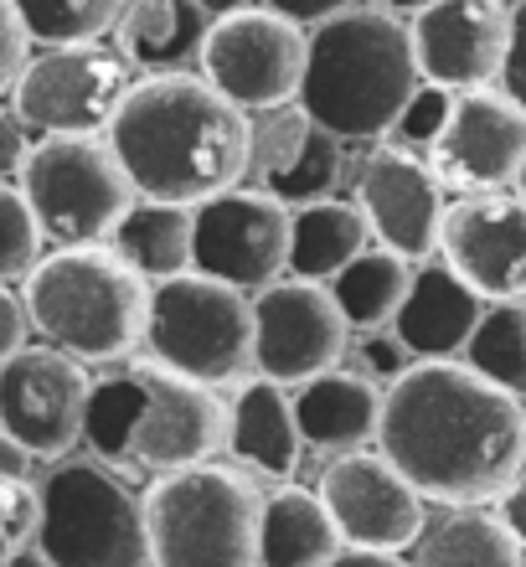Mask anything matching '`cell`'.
Instances as JSON below:
<instances>
[{"instance_id": "obj_1", "label": "cell", "mask_w": 526, "mask_h": 567, "mask_svg": "<svg viewBox=\"0 0 526 567\" xmlns=\"http://www.w3.org/2000/svg\"><path fill=\"white\" fill-rule=\"evenodd\" d=\"M377 449L429 506H491L526 470L522 398L470 361H413L382 388Z\"/></svg>"}, {"instance_id": "obj_2", "label": "cell", "mask_w": 526, "mask_h": 567, "mask_svg": "<svg viewBox=\"0 0 526 567\" xmlns=\"http://www.w3.org/2000/svg\"><path fill=\"white\" fill-rule=\"evenodd\" d=\"M104 135L140 196L196 207L248 176V114L196 68L135 78Z\"/></svg>"}, {"instance_id": "obj_3", "label": "cell", "mask_w": 526, "mask_h": 567, "mask_svg": "<svg viewBox=\"0 0 526 567\" xmlns=\"http://www.w3.org/2000/svg\"><path fill=\"white\" fill-rule=\"evenodd\" d=\"M423 83L413 31L388 6H347L310 27L300 104L320 130L351 140H382L403 114L408 93Z\"/></svg>"}, {"instance_id": "obj_4", "label": "cell", "mask_w": 526, "mask_h": 567, "mask_svg": "<svg viewBox=\"0 0 526 567\" xmlns=\"http://www.w3.org/2000/svg\"><path fill=\"white\" fill-rule=\"evenodd\" d=\"M21 299L31 330L89 367L130 361L145 346L151 279L130 269L109 243H68L42 254L21 279Z\"/></svg>"}, {"instance_id": "obj_5", "label": "cell", "mask_w": 526, "mask_h": 567, "mask_svg": "<svg viewBox=\"0 0 526 567\" xmlns=\"http://www.w3.org/2000/svg\"><path fill=\"white\" fill-rule=\"evenodd\" d=\"M264 491L243 464H181L145 491V537L161 567H258Z\"/></svg>"}, {"instance_id": "obj_6", "label": "cell", "mask_w": 526, "mask_h": 567, "mask_svg": "<svg viewBox=\"0 0 526 567\" xmlns=\"http://www.w3.org/2000/svg\"><path fill=\"white\" fill-rule=\"evenodd\" d=\"M145 351L207 388H238L254 372V295L202 269L151 284Z\"/></svg>"}, {"instance_id": "obj_7", "label": "cell", "mask_w": 526, "mask_h": 567, "mask_svg": "<svg viewBox=\"0 0 526 567\" xmlns=\"http://www.w3.org/2000/svg\"><path fill=\"white\" fill-rule=\"evenodd\" d=\"M37 557L47 567H145V501H140L114 464L89 454L68 460L42 480V532Z\"/></svg>"}, {"instance_id": "obj_8", "label": "cell", "mask_w": 526, "mask_h": 567, "mask_svg": "<svg viewBox=\"0 0 526 567\" xmlns=\"http://www.w3.org/2000/svg\"><path fill=\"white\" fill-rule=\"evenodd\" d=\"M16 181L52 248L109 243L140 196L109 135H37Z\"/></svg>"}, {"instance_id": "obj_9", "label": "cell", "mask_w": 526, "mask_h": 567, "mask_svg": "<svg viewBox=\"0 0 526 567\" xmlns=\"http://www.w3.org/2000/svg\"><path fill=\"white\" fill-rule=\"evenodd\" d=\"M130 83H135V62L120 47H42L11 83V104L31 135H104Z\"/></svg>"}, {"instance_id": "obj_10", "label": "cell", "mask_w": 526, "mask_h": 567, "mask_svg": "<svg viewBox=\"0 0 526 567\" xmlns=\"http://www.w3.org/2000/svg\"><path fill=\"white\" fill-rule=\"evenodd\" d=\"M341 526V553L336 563H357V557H398L413 553L423 522H429V501L413 491V480L382 454V449H341L331 454L326 475L316 485Z\"/></svg>"}, {"instance_id": "obj_11", "label": "cell", "mask_w": 526, "mask_h": 567, "mask_svg": "<svg viewBox=\"0 0 526 567\" xmlns=\"http://www.w3.org/2000/svg\"><path fill=\"white\" fill-rule=\"evenodd\" d=\"M305 52H310V31L254 0L243 11L212 16L196 73L238 109H258L279 104V99H300Z\"/></svg>"}, {"instance_id": "obj_12", "label": "cell", "mask_w": 526, "mask_h": 567, "mask_svg": "<svg viewBox=\"0 0 526 567\" xmlns=\"http://www.w3.org/2000/svg\"><path fill=\"white\" fill-rule=\"evenodd\" d=\"M351 351V320L326 279L279 274L254 289V372L300 388L316 372L341 367Z\"/></svg>"}, {"instance_id": "obj_13", "label": "cell", "mask_w": 526, "mask_h": 567, "mask_svg": "<svg viewBox=\"0 0 526 567\" xmlns=\"http://www.w3.org/2000/svg\"><path fill=\"white\" fill-rule=\"evenodd\" d=\"M89 392V361L47 341L16 346L0 361V429L16 433L37 460H62L83 444Z\"/></svg>"}, {"instance_id": "obj_14", "label": "cell", "mask_w": 526, "mask_h": 567, "mask_svg": "<svg viewBox=\"0 0 526 567\" xmlns=\"http://www.w3.org/2000/svg\"><path fill=\"white\" fill-rule=\"evenodd\" d=\"M289 223H295V207L285 196L238 181L196 202V269L254 295L289 274Z\"/></svg>"}, {"instance_id": "obj_15", "label": "cell", "mask_w": 526, "mask_h": 567, "mask_svg": "<svg viewBox=\"0 0 526 567\" xmlns=\"http://www.w3.org/2000/svg\"><path fill=\"white\" fill-rule=\"evenodd\" d=\"M439 258L485 299H526V196L516 186H491L450 202Z\"/></svg>"}, {"instance_id": "obj_16", "label": "cell", "mask_w": 526, "mask_h": 567, "mask_svg": "<svg viewBox=\"0 0 526 567\" xmlns=\"http://www.w3.org/2000/svg\"><path fill=\"white\" fill-rule=\"evenodd\" d=\"M223 388L181 377L161 361H145V403L130 433V464L140 470H181V464L217 460L227 449V403Z\"/></svg>"}, {"instance_id": "obj_17", "label": "cell", "mask_w": 526, "mask_h": 567, "mask_svg": "<svg viewBox=\"0 0 526 567\" xmlns=\"http://www.w3.org/2000/svg\"><path fill=\"white\" fill-rule=\"evenodd\" d=\"M526 161V109L496 83L460 89L444 135L429 145V165L454 192H491L512 186Z\"/></svg>"}, {"instance_id": "obj_18", "label": "cell", "mask_w": 526, "mask_h": 567, "mask_svg": "<svg viewBox=\"0 0 526 567\" xmlns=\"http://www.w3.org/2000/svg\"><path fill=\"white\" fill-rule=\"evenodd\" d=\"M444 192L450 186L439 181V171L408 145L372 150L357 171V202L372 223V243L413 258V264L439 254V227L450 207Z\"/></svg>"}, {"instance_id": "obj_19", "label": "cell", "mask_w": 526, "mask_h": 567, "mask_svg": "<svg viewBox=\"0 0 526 567\" xmlns=\"http://www.w3.org/2000/svg\"><path fill=\"white\" fill-rule=\"evenodd\" d=\"M506 27H512L506 0H429L423 11L408 16L419 73L454 93L485 89L501 78Z\"/></svg>"}, {"instance_id": "obj_20", "label": "cell", "mask_w": 526, "mask_h": 567, "mask_svg": "<svg viewBox=\"0 0 526 567\" xmlns=\"http://www.w3.org/2000/svg\"><path fill=\"white\" fill-rule=\"evenodd\" d=\"M485 305L491 299L434 254V258H423V264H413V284H408L403 305L392 315V330L403 336V346L419 361L460 357L465 341L475 336V326H481Z\"/></svg>"}, {"instance_id": "obj_21", "label": "cell", "mask_w": 526, "mask_h": 567, "mask_svg": "<svg viewBox=\"0 0 526 567\" xmlns=\"http://www.w3.org/2000/svg\"><path fill=\"white\" fill-rule=\"evenodd\" d=\"M227 454L258 480H295L305 460V433L285 382L264 372L254 382L243 377L227 403Z\"/></svg>"}, {"instance_id": "obj_22", "label": "cell", "mask_w": 526, "mask_h": 567, "mask_svg": "<svg viewBox=\"0 0 526 567\" xmlns=\"http://www.w3.org/2000/svg\"><path fill=\"white\" fill-rule=\"evenodd\" d=\"M295 419H300L305 449H367L377 444V423H382V382L367 372H316L310 382L295 388Z\"/></svg>"}, {"instance_id": "obj_23", "label": "cell", "mask_w": 526, "mask_h": 567, "mask_svg": "<svg viewBox=\"0 0 526 567\" xmlns=\"http://www.w3.org/2000/svg\"><path fill=\"white\" fill-rule=\"evenodd\" d=\"M212 16L196 0H124L109 42L135 62V73H181L202 62Z\"/></svg>"}, {"instance_id": "obj_24", "label": "cell", "mask_w": 526, "mask_h": 567, "mask_svg": "<svg viewBox=\"0 0 526 567\" xmlns=\"http://www.w3.org/2000/svg\"><path fill=\"white\" fill-rule=\"evenodd\" d=\"M347 542L336 526L326 495L295 480H279V491L264 495L258 516V567H320L336 563Z\"/></svg>"}, {"instance_id": "obj_25", "label": "cell", "mask_w": 526, "mask_h": 567, "mask_svg": "<svg viewBox=\"0 0 526 567\" xmlns=\"http://www.w3.org/2000/svg\"><path fill=\"white\" fill-rule=\"evenodd\" d=\"M109 248L151 284L176 279L196 269V207L166 202V196H135V207L120 217Z\"/></svg>"}, {"instance_id": "obj_26", "label": "cell", "mask_w": 526, "mask_h": 567, "mask_svg": "<svg viewBox=\"0 0 526 567\" xmlns=\"http://www.w3.org/2000/svg\"><path fill=\"white\" fill-rule=\"evenodd\" d=\"M372 243V223L357 196H320L300 202L289 223V274L300 279H331Z\"/></svg>"}, {"instance_id": "obj_27", "label": "cell", "mask_w": 526, "mask_h": 567, "mask_svg": "<svg viewBox=\"0 0 526 567\" xmlns=\"http://www.w3.org/2000/svg\"><path fill=\"white\" fill-rule=\"evenodd\" d=\"M413 557L423 567H516L522 542L496 506H444L434 522H423Z\"/></svg>"}, {"instance_id": "obj_28", "label": "cell", "mask_w": 526, "mask_h": 567, "mask_svg": "<svg viewBox=\"0 0 526 567\" xmlns=\"http://www.w3.org/2000/svg\"><path fill=\"white\" fill-rule=\"evenodd\" d=\"M331 295L347 310L351 330H372V326H392V315L403 305L408 284H413V258L392 254L382 243H367L341 274H331Z\"/></svg>"}, {"instance_id": "obj_29", "label": "cell", "mask_w": 526, "mask_h": 567, "mask_svg": "<svg viewBox=\"0 0 526 567\" xmlns=\"http://www.w3.org/2000/svg\"><path fill=\"white\" fill-rule=\"evenodd\" d=\"M460 361L526 403V299H491Z\"/></svg>"}, {"instance_id": "obj_30", "label": "cell", "mask_w": 526, "mask_h": 567, "mask_svg": "<svg viewBox=\"0 0 526 567\" xmlns=\"http://www.w3.org/2000/svg\"><path fill=\"white\" fill-rule=\"evenodd\" d=\"M248 114V176L254 186H274L289 165L300 161V150L316 135V120L300 99H279V104L243 109Z\"/></svg>"}, {"instance_id": "obj_31", "label": "cell", "mask_w": 526, "mask_h": 567, "mask_svg": "<svg viewBox=\"0 0 526 567\" xmlns=\"http://www.w3.org/2000/svg\"><path fill=\"white\" fill-rule=\"evenodd\" d=\"M140 403H145V367L93 377L89 419H83V444L89 454L109 464H130V433H135Z\"/></svg>"}, {"instance_id": "obj_32", "label": "cell", "mask_w": 526, "mask_h": 567, "mask_svg": "<svg viewBox=\"0 0 526 567\" xmlns=\"http://www.w3.org/2000/svg\"><path fill=\"white\" fill-rule=\"evenodd\" d=\"M124 0H16V11L31 31V47H73L109 42Z\"/></svg>"}, {"instance_id": "obj_33", "label": "cell", "mask_w": 526, "mask_h": 567, "mask_svg": "<svg viewBox=\"0 0 526 567\" xmlns=\"http://www.w3.org/2000/svg\"><path fill=\"white\" fill-rule=\"evenodd\" d=\"M42 223L16 176H0V284H21L42 258Z\"/></svg>"}, {"instance_id": "obj_34", "label": "cell", "mask_w": 526, "mask_h": 567, "mask_svg": "<svg viewBox=\"0 0 526 567\" xmlns=\"http://www.w3.org/2000/svg\"><path fill=\"white\" fill-rule=\"evenodd\" d=\"M341 145H347V140L316 124V135H310V145L300 150V161L289 165L269 192L285 196L289 207H300V202H320V196H336V186H341V165H347L341 161Z\"/></svg>"}, {"instance_id": "obj_35", "label": "cell", "mask_w": 526, "mask_h": 567, "mask_svg": "<svg viewBox=\"0 0 526 567\" xmlns=\"http://www.w3.org/2000/svg\"><path fill=\"white\" fill-rule=\"evenodd\" d=\"M450 109H454V89H444V83H434V78H423L419 89L408 93L403 114L392 120L388 135H398V145H408V150H429L439 135H444Z\"/></svg>"}, {"instance_id": "obj_36", "label": "cell", "mask_w": 526, "mask_h": 567, "mask_svg": "<svg viewBox=\"0 0 526 567\" xmlns=\"http://www.w3.org/2000/svg\"><path fill=\"white\" fill-rule=\"evenodd\" d=\"M0 532L11 537L16 553L27 542H37V532H42V491L31 480H0Z\"/></svg>"}, {"instance_id": "obj_37", "label": "cell", "mask_w": 526, "mask_h": 567, "mask_svg": "<svg viewBox=\"0 0 526 567\" xmlns=\"http://www.w3.org/2000/svg\"><path fill=\"white\" fill-rule=\"evenodd\" d=\"M361 372L367 377H377V382H382V388H388L392 377H403L408 367H413V351H408L403 346V336H398V330L392 326H372V330H361Z\"/></svg>"}, {"instance_id": "obj_38", "label": "cell", "mask_w": 526, "mask_h": 567, "mask_svg": "<svg viewBox=\"0 0 526 567\" xmlns=\"http://www.w3.org/2000/svg\"><path fill=\"white\" fill-rule=\"evenodd\" d=\"M31 58V31L16 11V0H0V93H11V83L21 78Z\"/></svg>"}, {"instance_id": "obj_39", "label": "cell", "mask_w": 526, "mask_h": 567, "mask_svg": "<svg viewBox=\"0 0 526 567\" xmlns=\"http://www.w3.org/2000/svg\"><path fill=\"white\" fill-rule=\"evenodd\" d=\"M501 93H512L526 109V0H512V27H506V58H501Z\"/></svg>"}, {"instance_id": "obj_40", "label": "cell", "mask_w": 526, "mask_h": 567, "mask_svg": "<svg viewBox=\"0 0 526 567\" xmlns=\"http://www.w3.org/2000/svg\"><path fill=\"white\" fill-rule=\"evenodd\" d=\"M31 130L27 120L16 114V104L0 93V176H21V161H27V150H31Z\"/></svg>"}, {"instance_id": "obj_41", "label": "cell", "mask_w": 526, "mask_h": 567, "mask_svg": "<svg viewBox=\"0 0 526 567\" xmlns=\"http://www.w3.org/2000/svg\"><path fill=\"white\" fill-rule=\"evenodd\" d=\"M31 320H27V299L16 295L11 284H0V361L11 357L16 346H27Z\"/></svg>"}, {"instance_id": "obj_42", "label": "cell", "mask_w": 526, "mask_h": 567, "mask_svg": "<svg viewBox=\"0 0 526 567\" xmlns=\"http://www.w3.org/2000/svg\"><path fill=\"white\" fill-rule=\"evenodd\" d=\"M269 11H279V16H289V21H300L305 31L316 27V21H326V16H336V11H347V6H357V0H264Z\"/></svg>"}, {"instance_id": "obj_43", "label": "cell", "mask_w": 526, "mask_h": 567, "mask_svg": "<svg viewBox=\"0 0 526 567\" xmlns=\"http://www.w3.org/2000/svg\"><path fill=\"white\" fill-rule=\"evenodd\" d=\"M491 506L501 511V522L512 526V537L522 542V553H526V470L512 480V485H506V491L496 495V501H491Z\"/></svg>"}, {"instance_id": "obj_44", "label": "cell", "mask_w": 526, "mask_h": 567, "mask_svg": "<svg viewBox=\"0 0 526 567\" xmlns=\"http://www.w3.org/2000/svg\"><path fill=\"white\" fill-rule=\"evenodd\" d=\"M31 464H37V454L16 433L0 429V480H31Z\"/></svg>"}, {"instance_id": "obj_45", "label": "cell", "mask_w": 526, "mask_h": 567, "mask_svg": "<svg viewBox=\"0 0 526 567\" xmlns=\"http://www.w3.org/2000/svg\"><path fill=\"white\" fill-rule=\"evenodd\" d=\"M207 16H227V11H243V6H254V0H196Z\"/></svg>"}, {"instance_id": "obj_46", "label": "cell", "mask_w": 526, "mask_h": 567, "mask_svg": "<svg viewBox=\"0 0 526 567\" xmlns=\"http://www.w3.org/2000/svg\"><path fill=\"white\" fill-rule=\"evenodd\" d=\"M372 6H388V11H398V16H413V11H423L429 0H372Z\"/></svg>"}, {"instance_id": "obj_47", "label": "cell", "mask_w": 526, "mask_h": 567, "mask_svg": "<svg viewBox=\"0 0 526 567\" xmlns=\"http://www.w3.org/2000/svg\"><path fill=\"white\" fill-rule=\"evenodd\" d=\"M11 557H16V547H11V537L0 532V563H11Z\"/></svg>"}, {"instance_id": "obj_48", "label": "cell", "mask_w": 526, "mask_h": 567, "mask_svg": "<svg viewBox=\"0 0 526 567\" xmlns=\"http://www.w3.org/2000/svg\"><path fill=\"white\" fill-rule=\"evenodd\" d=\"M512 186H516V192L526 196V161H522V171H516V181H512Z\"/></svg>"}, {"instance_id": "obj_49", "label": "cell", "mask_w": 526, "mask_h": 567, "mask_svg": "<svg viewBox=\"0 0 526 567\" xmlns=\"http://www.w3.org/2000/svg\"><path fill=\"white\" fill-rule=\"evenodd\" d=\"M522 563H526V553H522Z\"/></svg>"}, {"instance_id": "obj_50", "label": "cell", "mask_w": 526, "mask_h": 567, "mask_svg": "<svg viewBox=\"0 0 526 567\" xmlns=\"http://www.w3.org/2000/svg\"><path fill=\"white\" fill-rule=\"evenodd\" d=\"M522 413H526V403H522Z\"/></svg>"}]
</instances>
